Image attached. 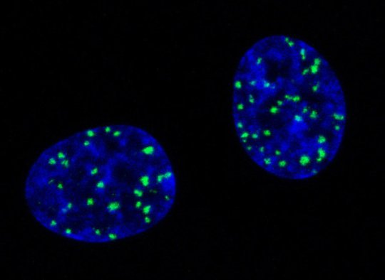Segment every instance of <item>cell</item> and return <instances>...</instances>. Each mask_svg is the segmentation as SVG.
<instances>
[{
  "label": "cell",
  "mask_w": 385,
  "mask_h": 280,
  "mask_svg": "<svg viewBox=\"0 0 385 280\" xmlns=\"http://www.w3.org/2000/svg\"><path fill=\"white\" fill-rule=\"evenodd\" d=\"M178 181L158 140L124 124L87 128L52 144L26 175L35 220L73 241L106 244L141 235L173 209Z\"/></svg>",
  "instance_id": "6da1fadb"
},
{
  "label": "cell",
  "mask_w": 385,
  "mask_h": 280,
  "mask_svg": "<svg viewBox=\"0 0 385 280\" xmlns=\"http://www.w3.org/2000/svg\"><path fill=\"white\" fill-rule=\"evenodd\" d=\"M232 117L250 159L278 178H312L334 161L347 123L345 93L328 60L307 41L270 35L242 54Z\"/></svg>",
  "instance_id": "7a4b0ae2"
}]
</instances>
